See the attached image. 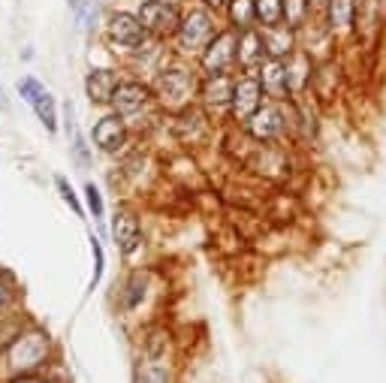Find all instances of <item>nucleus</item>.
I'll use <instances>...</instances> for the list:
<instances>
[{"instance_id":"nucleus-8","label":"nucleus","mask_w":386,"mask_h":383,"mask_svg":"<svg viewBox=\"0 0 386 383\" xmlns=\"http://www.w3.org/2000/svg\"><path fill=\"white\" fill-rule=\"evenodd\" d=\"M112 235H115V244L121 248L124 257L142 244V230H139V217H136L130 208H118L115 212V221H112Z\"/></svg>"},{"instance_id":"nucleus-5","label":"nucleus","mask_w":386,"mask_h":383,"mask_svg":"<svg viewBox=\"0 0 386 383\" xmlns=\"http://www.w3.org/2000/svg\"><path fill=\"white\" fill-rule=\"evenodd\" d=\"M236 61H238V40L233 31L215 33V40L202 49V67L208 72H226Z\"/></svg>"},{"instance_id":"nucleus-18","label":"nucleus","mask_w":386,"mask_h":383,"mask_svg":"<svg viewBox=\"0 0 386 383\" xmlns=\"http://www.w3.org/2000/svg\"><path fill=\"white\" fill-rule=\"evenodd\" d=\"M229 18L238 31H251L256 22V0H229Z\"/></svg>"},{"instance_id":"nucleus-11","label":"nucleus","mask_w":386,"mask_h":383,"mask_svg":"<svg viewBox=\"0 0 386 383\" xmlns=\"http://www.w3.org/2000/svg\"><path fill=\"white\" fill-rule=\"evenodd\" d=\"M247 130H251V136L260 139V142L278 139V136L284 133V112L278 106H263L260 112L247 121Z\"/></svg>"},{"instance_id":"nucleus-24","label":"nucleus","mask_w":386,"mask_h":383,"mask_svg":"<svg viewBox=\"0 0 386 383\" xmlns=\"http://www.w3.org/2000/svg\"><path fill=\"white\" fill-rule=\"evenodd\" d=\"M18 94H22L24 100H27V103H36V97H40L43 94V85H40V81H36V79H22V81H18Z\"/></svg>"},{"instance_id":"nucleus-7","label":"nucleus","mask_w":386,"mask_h":383,"mask_svg":"<svg viewBox=\"0 0 386 383\" xmlns=\"http://www.w3.org/2000/svg\"><path fill=\"white\" fill-rule=\"evenodd\" d=\"M265 61H269V54H265V45H263V33L254 31V27L242 31V36H238V67L247 76H260Z\"/></svg>"},{"instance_id":"nucleus-3","label":"nucleus","mask_w":386,"mask_h":383,"mask_svg":"<svg viewBox=\"0 0 386 383\" xmlns=\"http://www.w3.org/2000/svg\"><path fill=\"white\" fill-rule=\"evenodd\" d=\"M139 22L148 33L154 36H167V33H178L181 18L176 13V6L167 3V0H145L139 9Z\"/></svg>"},{"instance_id":"nucleus-4","label":"nucleus","mask_w":386,"mask_h":383,"mask_svg":"<svg viewBox=\"0 0 386 383\" xmlns=\"http://www.w3.org/2000/svg\"><path fill=\"white\" fill-rule=\"evenodd\" d=\"M263 81L260 76H242L236 81V91H233V103H229V109H233V115L238 118V121H251V118L263 109Z\"/></svg>"},{"instance_id":"nucleus-14","label":"nucleus","mask_w":386,"mask_h":383,"mask_svg":"<svg viewBox=\"0 0 386 383\" xmlns=\"http://www.w3.org/2000/svg\"><path fill=\"white\" fill-rule=\"evenodd\" d=\"M263 45H265V54L275 61H287L293 54V27L290 24H272V27H263Z\"/></svg>"},{"instance_id":"nucleus-12","label":"nucleus","mask_w":386,"mask_h":383,"mask_svg":"<svg viewBox=\"0 0 386 383\" xmlns=\"http://www.w3.org/2000/svg\"><path fill=\"white\" fill-rule=\"evenodd\" d=\"M260 81H263V91L269 97L275 100H284L290 94V70H287V61H275L269 58L263 63V70H260Z\"/></svg>"},{"instance_id":"nucleus-21","label":"nucleus","mask_w":386,"mask_h":383,"mask_svg":"<svg viewBox=\"0 0 386 383\" xmlns=\"http://www.w3.org/2000/svg\"><path fill=\"white\" fill-rule=\"evenodd\" d=\"M353 22V0H329V24L347 27Z\"/></svg>"},{"instance_id":"nucleus-1","label":"nucleus","mask_w":386,"mask_h":383,"mask_svg":"<svg viewBox=\"0 0 386 383\" xmlns=\"http://www.w3.org/2000/svg\"><path fill=\"white\" fill-rule=\"evenodd\" d=\"M45 357H49V335L43 329L18 332V338L6 350V366L13 375H31L33 368L43 366Z\"/></svg>"},{"instance_id":"nucleus-27","label":"nucleus","mask_w":386,"mask_h":383,"mask_svg":"<svg viewBox=\"0 0 386 383\" xmlns=\"http://www.w3.org/2000/svg\"><path fill=\"white\" fill-rule=\"evenodd\" d=\"M58 190H61L63 203H67V205L72 208V212H76L79 217H82V214H85V212H82V205H79V199H76V194H72V187L67 185V178H58Z\"/></svg>"},{"instance_id":"nucleus-29","label":"nucleus","mask_w":386,"mask_h":383,"mask_svg":"<svg viewBox=\"0 0 386 383\" xmlns=\"http://www.w3.org/2000/svg\"><path fill=\"white\" fill-rule=\"evenodd\" d=\"M72 154H76V160L82 163V166H88V145L79 133H72Z\"/></svg>"},{"instance_id":"nucleus-26","label":"nucleus","mask_w":386,"mask_h":383,"mask_svg":"<svg viewBox=\"0 0 386 383\" xmlns=\"http://www.w3.org/2000/svg\"><path fill=\"white\" fill-rule=\"evenodd\" d=\"M91 251H94V278H91V290H94L103 278V248H100L97 239H91Z\"/></svg>"},{"instance_id":"nucleus-15","label":"nucleus","mask_w":386,"mask_h":383,"mask_svg":"<svg viewBox=\"0 0 386 383\" xmlns=\"http://www.w3.org/2000/svg\"><path fill=\"white\" fill-rule=\"evenodd\" d=\"M118 85H121V81H118L115 70H94L88 76V81H85V91H88L91 103L103 106V103H112V100H115Z\"/></svg>"},{"instance_id":"nucleus-20","label":"nucleus","mask_w":386,"mask_h":383,"mask_svg":"<svg viewBox=\"0 0 386 383\" xmlns=\"http://www.w3.org/2000/svg\"><path fill=\"white\" fill-rule=\"evenodd\" d=\"M256 22L263 27L284 24V0H256Z\"/></svg>"},{"instance_id":"nucleus-23","label":"nucleus","mask_w":386,"mask_h":383,"mask_svg":"<svg viewBox=\"0 0 386 383\" xmlns=\"http://www.w3.org/2000/svg\"><path fill=\"white\" fill-rule=\"evenodd\" d=\"M127 290H130V293H127L124 305H127V308H136V305L142 302V296H145V281H142V275H133L130 284H127Z\"/></svg>"},{"instance_id":"nucleus-9","label":"nucleus","mask_w":386,"mask_h":383,"mask_svg":"<svg viewBox=\"0 0 386 383\" xmlns=\"http://www.w3.org/2000/svg\"><path fill=\"white\" fill-rule=\"evenodd\" d=\"M115 109L121 118H133L139 115L145 106L151 103V88L148 85H139V81H121L115 91Z\"/></svg>"},{"instance_id":"nucleus-16","label":"nucleus","mask_w":386,"mask_h":383,"mask_svg":"<svg viewBox=\"0 0 386 383\" xmlns=\"http://www.w3.org/2000/svg\"><path fill=\"white\" fill-rule=\"evenodd\" d=\"M233 91L236 81L226 72H208L206 85H202V97H206L208 106H229L233 103Z\"/></svg>"},{"instance_id":"nucleus-13","label":"nucleus","mask_w":386,"mask_h":383,"mask_svg":"<svg viewBox=\"0 0 386 383\" xmlns=\"http://www.w3.org/2000/svg\"><path fill=\"white\" fill-rule=\"evenodd\" d=\"M94 142H97V148H103V151H118L121 145L127 142V127L121 121V115H106V118H100V121L94 124Z\"/></svg>"},{"instance_id":"nucleus-32","label":"nucleus","mask_w":386,"mask_h":383,"mask_svg":"<svg viewBox=\"0 0 386 383\" xmlns=\"http://www.w3.org/2000/svg\"><path fill=\"white\" fill-rule=\"evenodd\" d=\"M206 6H211V9H224V6H229V0H202Z\"/></svg>"},{"instance_id":"nucleus-33","label":"nucleus","mask_w":386,"mask_h":383,"mask_svg":"<svg viewBox=\"0 0 386 383\" xmlns=\"http://www.w3.org/2000/svg\"><path fill=\"white\" fill-rule=\"evenodd\" d=\"M0 112H9V100L3 94V88H0Z\"/></svg>"},{"instance_id":"nucleus-30","label":"nucleus","mask_w":386,"mask_h":383,"mask_svg":"<svg viewBox=\"0 0 386 383\" xmlns=\"http://www.w3.org/2000/svg\"><path fill=\"white\" fill-rule=\"evenodd\" d=\"M94 13H97V9H94V3H88L85 9H79V24H82V27H88V18L94 15Z\"/></svg>"},{"instance_id":"nucleus-34","label":"nucleus","mask_w":386,"mask_h":383,"mask_svg":"<svg viewBox=\"0 0 386 383\" xmlns=\"http://www.w3.org/2000/svg\"><path fill=\"white\" fill-rule=\"evenodd\" d=\"M82 3V0H70V6H79Z\"/></svg>"},{"instance_id":"nucleus-17","label":"nucleus","mask_w":386,"mask_h":383,"mask_svg":"<svg viewBox=\"0 0 386 383\" xmlns=\"http://www.w3.org/2000/svg\"><path fill=\"white\" fill-rule=\"evenodd\" d=\"M136 383H172V371L163 366L160 359L148 357L145 362H139V368H136Z\"/></svg>"},{"instance_id":"nucleus-6","label":"nucleus","mask_w":386,"mask_h":383,"mask_svg":"<svg viewBox=\"0 0 386 383\" xmlns=\"http://www.w3.org/2000/svg\"><path fill=\"white\" fill-rule=\"evenodd\" d=\"M211 40H215V27H211L208 13H202V9H193V13L178 27L181 49H206Z\"/></svg>"},{"instance_id":"nucleus-19","label":"nucleus","mask_w":386,"mask_h":383,"mask_svg":"<svg viewBox=\"0 0 386 383\" xmlns=\"http://www.w3.org/2000/svg\"><path fill=\"white\" fill-rule=\"evenodd\" d=\"M33 112H36V118H40V121L45 124V130H49V133L58 130V112H54V97L49 94V91H43V94L36 97Z\"/></svg>"},{"instance_id":"nucleus-25","label":"nucleus","mask_w":386,"mask_h":383,"mask_svg":"<svg viewBox=\"0 0 386 383\" xmlns=\"http://www.w3.org/2000/svg\"><path fill=\"white\" fill-rule=\"evenodd\" d=\"M85 199H88V208L94 212V221H100L103 217V196H100V190L94 185L85 187Z\"/></svg>"},{"instance_id":"nucleus-10","label":"nucleus","mask_w":386,"mask_h":383,"mask_svg":"<svg viewBox=\"0 0 386 383\" xmlns=\"http://www.w3.org/2000/svg\"><path fill=\"white\" fill-rule=\"evenodd\" d=\"M145 33H148V31L142 27L139 15L118 13V15H112V22H109V36H112L118 45H127V49H136V45H142Z\"/></svg>"},{"instance_id":"nucleus-31","label":"nucleus","mask_w":386,"mask_h":383,"mask_svg":"<svg viewBox=\"0 0 386 383\" xmlns=\"http://www.w3.org/2000/svg\"><path fill=\"white\" fill-rule=\"evenodd\" d=\"M13 383H49V380H43V377H36V375H15Z\"/></svg>"},{"instance_id":"nucleus-2","label":"nucleus","mask_w":386,"mask_h":383,"mask_svg":"<svg viewBox=\"0 0 386 383\" xmlns=\"http://www.w3.org/2000/svg\"><path fill=\"white\" fill-rule=\"evenodd\" d=\"M193 88H196V79H193L187 70H163L157 81H154L157 97L163 100V106H169V109H185L193 97Z\"/></svg>"},{"instance_id":"nucleus-22","label":"nucleus","mask_w":386,"mask_h":383,"mask_svg":"<svg viewBox=\"0 0 386 383\" xmlns=\"http://www.w3.org/2000/svg\"><path fill=\"white\" fill-rule=\"evenodd\" d=\"M305 13H308V0H284V22L290 27H299L305 22Z\"/></svg>"},{"instance_id":"nucleus-28","label":"nucleus","mask_w":386,"mask_h":383,"mask_svg":"<svg viewBox=\"0 0 386 383\" xmlns=\"http://www.w3.org/2000/svg\"><path fill=\"white\" fill-rule=\"evenodd\" d=\"M9 305H13V284H9V278L3 275L0 278V317L6 314Z\"/></svg>"}]
</instances>
